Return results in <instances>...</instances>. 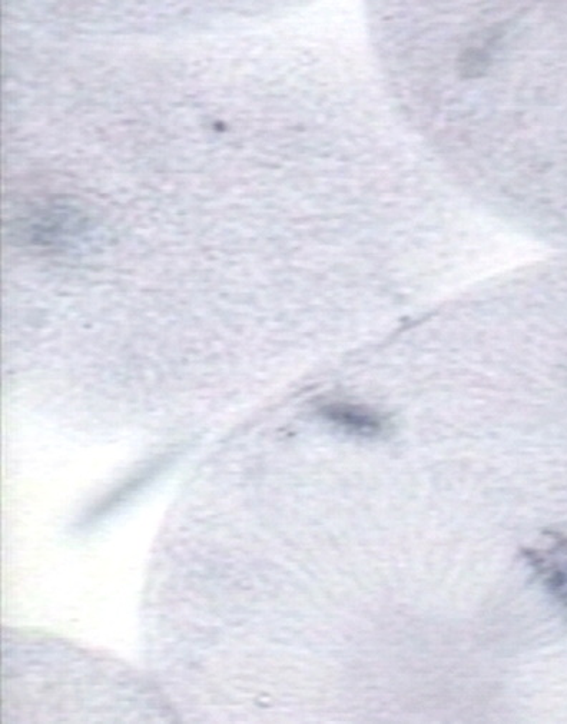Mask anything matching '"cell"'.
I'll return each mask as SVG.
<instances>
[{
  "instance_id": "7a4b0ae2",
  "label": "cell",
  "mask_w": 567,
  "mask_h": 724,
  "mask_svg": "<svg viewBox=\"0 0 567 724\" xmlns=\"http://www.w3.org/2000/svg\"><path fill=\"white\" fill-rule=\"evenodd\" d=\"M547 584L552 593L556 594L557 599L567 607V564L562 569L550 571Z\"/></svg>"
},
{
  "instance_id": "6da1fadb",
  "label": "cell",
  "mask_w": 567,
  "mask_h": 724,
  "mask_svg": "<svg viewBox=\"0 0 567 724\" xmlns=\"http://www.w3.org/2000/svg\"><path fill=\"white\" fill-rule=\"evenodd\" d=\"M321 414L341 430L357 437H377L383 434L387 427L383 415L363 405L331 403L321 407Z\"/></svg>"
}]
</instances>
